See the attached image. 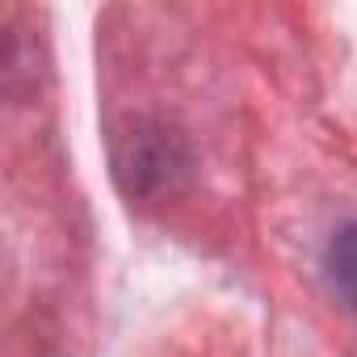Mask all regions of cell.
<instances>
[{
    "label": "cell",
    "instance_id": "obj_1",
    "mask_svg": "<svg viewBox=\"0 0 357 357\" xmlns=\"http://www.w3.org/2000/svg\"><path fill=\"white\" fill-rule=\"evenodd\" d=\"M328 273L340 290V298L357 311V223L340 227L328 244Z\"/></svg>",
    "mask_w": 357,
    "mask_h": 357
}]
</instances>
